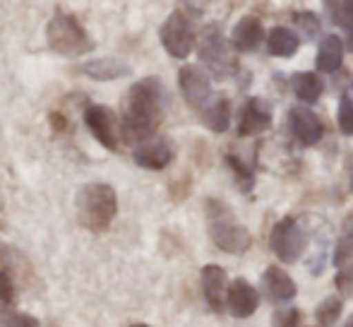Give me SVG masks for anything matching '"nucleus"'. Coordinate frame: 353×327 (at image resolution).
<instances>
[{
	"mask_svg": "<svg viewBox=\"0 0 353 327\" xmlns=\"http://www.w3.org/2000/svg\"><path fill=\"white\" fill-rule=\"evenodd\" d=\"M344 32H346V41H344V48H349V51L353 53V24H349V27H346Z\"/></svg>",
	"mask_w": 353,
	"mask_h": 327,
	"instance_id": "31",
	"label": "nucleus"
},
{
	"mask_svg": "<svg viewBox=\"0 0 353 327\" xmlns=\"http://www.w3.org/2000/svg\"><path fill=\"white\" fill-rule=\"evenodd\" d=\"M341 310H344L341 296H327L315 308V318H317V323H320V327H334L336 320L341 318Z\"/></svg>",
	"mask_w": 353,
	"mask_h": 327,
	"instance_id": "24",
	"label": "nucleus"
},
{
	"mask_svg": "<svg viewBox=\"0 0 353 327\" xmlns=\"http://www.w3.org/2000/svg\"><path fill=\"white\" fill-rule=\"evenodd\" d=\"M336 123H339L341 135L353 137V99L349 94H341L339 108H336Z\"/></svg>",
	"mask_w": 353,
	"mask_h": 327,
	"instance_id": "27",
	"label": "nucleus"
},
{
	"mask_svg": "<svg viewBox=\"0 0 353 327\" xmlns=\"http://www.w3.org/2000/svg\"><path fill=\"white\" fill-rule=\"evenodd\" d=\"M274 123V111L272 103L262 97H250L243 103L241 113H238V135L241 137H255L270 130Z\"/></svg>",
	"mask_w": 353,
	"mask_h": 327,
	"instance_id": "10",
	"label": "nucleus"
},
{
	"mask_svg": "<svg viewBox=\"0 0 353 327\" xmlns=\"http://www.w3.org/2000/svg\"><path fill=\"white\" fill-rule=\"evenodd\" d=\"M77 219L92 234H106L118 215V195L108 183H87L74 195Z\"/></svg>",
	"mask_w": 353,
	"mask_h": 327,
	"instance_id": "2",
	"label": "nucleus"
},
{
	"mask_svg": "<svg viewBox=\"0 0 353 327\" xmlns=\"http://www.w3.org/2000/svg\"><path fill=\"white\" fill-rule=\"evenodd\" d=\"M14 299H17V286H14V279L10 277L8 270L0 267V306H12Z\"/></svg>",
	"mask_w": 353,
	"mask_h": 327,
	"instance_id": "30",
	"label": "nucleus"
},
{
	"mask_svg": "<svg viewBox=\"0 0 353 327\" xmlns=\"http://www.w3.org/2000/svg\"><path fill=\"white\" fill-rule=\"evenodd\" d=\"M305 246H307V234L301 221H296L293 217L279 219L270 234L272 252L276 255V260L286 262V265H293V262L301 260V255L305 252Z\"/></svg>",
	"mask_w": 353,
	"mask_h": 327,
	"instance_id": "7",
	"label": "nucleus"
},
{
	"mask_svg": "<svg viewBox=\"0 0 353 327\" xmlns=\"http://www.w3.org/2000/svg\"><path fill=\"white\" fill-rule=\"evenodd\" d=\"M226 164L231 166V171H233V176H236V183H238V188H241V192H250L252 186H255V171H252L250 164L243 159V157H238L236 152H228Z\"/></svg>",
	"mask_w": 353,
	"mask_h": 327,
	"instance_id": "23",
	"label": "nucleus"
},
{
	"mask_svg": "<svg viewBox=\"0 0 353 327\" xmlns=\"http://www.w3.org/2000/svg\"><path fill=\"white\" fill-rule=\"evenodd\" d=\"M197 56H200V63L205 66V72L210 75V80H231L241 70L236 48L231 46L228 39H223L219 27L205 29L200 43H197Z\"/></svg>",
	"mask_w": 353,
	"mask_h": 327,
	"instance_id": "5",
	"label": "nucleus"
},
{
	"mask_svg": "<svg viewBox=\"0 0 353 327\" xmlns=\"http://www.w3.org/2000/svg\"><path fill=\"white\" fill-rule=\"evenodd\" d=\"M205 219H207V234H210L212 244L219 250L228 252V255H243L250 248L252 236L245 226L238 221L233 210L223 200L210 197L205 202Z\"/></svg>",
	"mask_w": 353,
	"mask_h": 327,
	"instance_id": "3",
	"label": "nucleus"
},
{
	"mask_svg": "<svg viewBox=\"0 0 353 327\" xmlns=\"http://www.w3.org/2000/svg\"><path fill=\"white\" fill-rule=\"evenodd\" d=\"M84 123H87L89 132L94 140L108 152H118V142H121V123L113 108L103 106V103H92L84 108Z\"/></svg>",
	"mask_w": 353,
	"mask_h": 327,
	"instance_id": "8",
	"label": "nucleus"
},
{
	"mask_svg": "<svg viewBox=\"0 0 353 327\" xmlns=\"http://www.w3.org/2000/svg\"><path fill=\"white\" fill-rule=\"evenodd\" d=\"M132 159H135L137 166L147 168V171H161V168H166L168 164L176 159V147L166 137H154V140L135 147Z\"/></svg>",
	"mask_w": 353,
	"mask_h": 327,
	"instance_id": "14",
	"label": "nucleus"
},
{
	"mask_svg": "<svg viewBox=\"0 0 353 327\" xmlns=\"http://www.w3.org/2000/svg\"><path fill=\"white\" fill-rule=\"evenodd\" d=\"M288 128L303 147H315L325 135V126H322L320 116L305 106L288 108Z\"/></svg>",
	"mask_w": 353,
	"mask_h": 327,
	"instance_id": "11",
	"label": "nucleus"
},
{
	"mask_svg": "<svg viewBox=\"0 0 353 327\" xmlns=\"http://www.w3.org/2000/svg\"><path fill=\"white\" fill-rule=\"evenodd\" d=\"M82 75H87L89 80L97 82H113L128 77L132 72L130 63H125L123 58H113V56H103V58H92V61L82 63L79 66Z\"/></svg>",
	"mask_w": 353,
	"mask_h": 327,
	"instance_id": "17",
	"label": "nucleus"
},
{
	"mask_svg": "<svg viewBox=\"0 0 353 327\" xmlns=\"http://www.w3.org/2000/svg\"><path fill=\"white\" fill-rule=\"evenodd\" d=\"M298 294V286L288 272H283L279 265H270L262 272V296L270 304H288Z\"/></svg>",
	"mask_w": 353,
	"mask_h": 327,
	"instance_id": "13",
	"label": "nucleus"
},
{
	"mask_svg": "<svg viewBox=\"0 0 353 327\" xmlns=\"http://www.w3.org/2000/svg\"><path fill=\"white\" fill-rule=\"evenodd\" d=\"M125 111H123L121 137L128 145H144L154 140L157 128L166 113V92L159 77H144L128 89Z\"/></svg>",
	"mask_w": 353,
	"mask_h": 327,
	"instance_id": "1",
	"label": "nucleus"
},
{
	"mask_svg": "<svg viewBox=\"0 0 353 327\" xmlns=\"http://www.w3.org/2000/svg\"><path fill=\"white\" fill-rule=\"evenodd\" d=\"M200 279H202V294H205L207 306H210L214 313H223L226 289H228L226 270L219 265H205L200 272Z\"/></svg>",
	"mask_w": 353,
	"mask_h": 327,
	"instance_id": "15",
	"label": "nucleus"
},
{
	"mask_svg": "<svg viewBox=\"0 0 353 327\" xmlns=\"http://www.w3.org/2000/svg\"><path fill=\"white\" fill-rule=\"evenodd\" d=\"M132 327H149V325H142V323H140V325H132Z\"/></svg>",
	"mask_w": 353,
	"mask_h": 327,
	"instance_id": "34",
	"label": "nucleus"
},
{
	"mask_svg": "<svg viewBox=\"0 0 353 327\" xmlns=\"http://www.w3.org/2000/svg\"><path fill=\"white\" fill-rule=\"evenodd\" d=\"M291 19H293V32L301 37L305 41H312V39H317V34L322 32V22L320 17H317V12H312V10H293L291 12Z\"/></svg>",
	"mask_w": 353,
	"mask_h": 327,
	"instance_id": "22",
	"label": "nucleus"
},
{
	"mask_svg": "<svg viewBox=\"0 0 353 327\" xmlns=\"http://www.w3.org/2000/svg\"><path fill=\"white\" fill-rule=\"evenodd\" d=\"M178 87H181L185 103L190 108H195V111H202L210 103L212 80L200 66H183L178 70Z\"/></svg>",
	"mask_w": 353,
	"mask_h": 327,
	"instance_id": "9",
	"label": "nucleus"
},
{
	"mask_svg": "<svg viewBox=\"0 0 353 327\" xmlns=\"http://www.w3.org/2000/svg\"><path fill=\"white\" fill-rule=\"evenodd\" d=\"M262 39H265L262 19L257 14H243L231 32V46L236 48V53H252L260 48Z\"/></svg>",
	"mask_w": 353,
	"mask_h": 327,
	"instance_id": "16",
	"label": "nucleus"
},
{
	"mask_svg": "<svg viewBox=\"0 0 353 327\" xmlns=\"http://www.w3.org/2000/svg\"><path fill=\"white\" fill-rule=\"evenodd\" d=\"M325 10L334 27L346 29L349 24H353V3H346V0H341V3H325Z\"/></svg>",
	"mask_w": 353,
	"mask_h": 327,
	"instance_id": "26",
	"label": "nucleus"
},
{
	"mask_svg": "<svg viewBox=\"0 0 353 327\" xmlns=\"http://www.w3.org/2000/svg\"><path fill=\"white\" fill-rule=\"evenodd\" d=\"M202 123L212 132H226L231 126V101L226 97H216L202 108Z\"/></svg>",
	"mask_w": 353,
	"mask_h": 327,
	"instance_id": "20",
	"label": "nucleus"
},
{
	"mask_svg": "<svg viewBox=\"0 0 353 327\" xmlns=\"http://www.w3.org/2000/svg\"><path fill=\"white\" fill-rule=\"evenodd\" d=\"M291 89L303 103H315L325 92V82L320 80L317 72H293Z\"/></svg>",
	"mask_w": 353,
	"mask_h": 327,
	"instance_id": "21",
	"label": "nucleus"
},
{
	"mask_svg": "<svg viewBox=\"0 0 353 327\" xmlns=\"http://www.w3.org/2000/svg\"><path fill=\"white\" fill-rule=\"evenodd\" d=\"M344 41H341L336 34H327L325 39L317 46V56H315V70L317 72H336L344 63Z\"/></svg>",
	"mask_w": 353,
	"mask_h": 327,
	"instance_id": "18",
	"label": "nucleus"
},
{
	"mask_svg": "<svg viewBox=\"0 0 353 327\" xmlns=\"http://www.w3.org/2000/svg\"><path fill=\"white\" fill-rule=\"evenodd\" d=\"M301 310L293 308V306H286V308L276 310L274 315H272V327H298L301 325Z\"/></svg>",
	"mask_w": 353,
	"mask_h": 327,
	"instance_id": "29",
	"label": "nucleus"
},
{
	"mask_svg": "<svg viewBox=\"0 0 353 327\" xmlns=\"http://www.w3.org/2000/svg\"><path fill=\"white\" fill-rule=\"evenodd\" d=\"M353 260V217H349L341 229V236L336 241L334 248V265L336 267H346Z\"/></svg>",
	"mask_w": 353,
	"mask_h": 327,
	"instance_id": "25",
	"label": "nucleus"
},
{
	"mask_svg": "<svg viewBox=\"0 0 353 327\" xmlns=\"http://www.w3.org/2000/svg\"><path fill=\"white\" fill-rule=\"evenodd\" d=\"M0 327H41V320L32 313L19 310H0Z\"/></svg>",
	"mask_w": 353,
	"mask_h": 327,
	"instance_id": "28",
	"label": "nucleus"
},
{
	"mask_svg": "<svg viewBox=\"0 0 353 327\" xmlns=\"http://www.w3.org/2000/svg\"><path fill=\"white\" fill-rule=\"evenodd\" d=\"M46 43L53 53L65 58H79L84 53L94 51V39L87 29L79 24V19L70 12L58 10L46 24Z\"/></svg>",
	"mask_w": 353,
	"mask_h": 327,
	"instance_id": "4",
	"label": "nucleus"
},
{
	"mask_svg": "<svg viewBox=\"0 0 353 327\" xmlns=\"http://www.w3.org/2000/svg\"><path fill=\"white\" fill-rule=\"evenodd\" d=\"M344 327H353V315H351L349 320H346V325H344Z\"/></svg>",
	"mask_w": 353,
	"mask_h": 327,
	"instance_id": "32",
	"label": "nucleus"
},
{
	"mask_svg": "<svg viewBox=\"0 0 353 327\" xmlns=\"http://www.w3.org/2000/svg\"><path fill=\"white\" fill-rule=\"evenodd\" d=\"M351 192H353V173H351Z\"/></svg>",
	"mask_w": 353,
	"mask_h": 327,
	"instance_id": "33",
	"label": "nucleus"
},
{
	"mask_svg": "<svg viewBox=\"0 0 353 327\" xmlns=\"http://www.w3.org/2000/svg\"><path fill=\"white\" fill-rule=\"evenodd\" d=\"M301 46V37L288 27H274L267 37V51L274 58H293Z\"/></svg>",
	"mask_w": 353,
	"mask_h": 327,
	"instance_id": "19",
	"label": "nucleus"
},
{
	"mask_svg": "<svg viewBox=\"0 0 353 327\" xmlns=\"http://www.w3.org/2000/svg\"><path fill=\"white\" fill-rule=\"evenodd\" d=\"M257 306H260V294H257V289L245 277H238V279H233L231 284H228L226 308L233 318H238V320L250 318L257 310Z\"/></svg>",
	"mask_w": 353,
	"mask_h": 327,
	"instance_id": "12",
	"label": "nucleus"
},
{
	"mask_svg": "<svg viewBox=\"0 0 353 327\" xmlns=\"http://www.w3.org/2000/svg\"><path fill=\"white\" fill-rule=\"evenodd\" d=\"M159 39L161 46L166 48V53L178 61H185L197 43V27L195 17L185 10H173L166 19H163L161 29H159Z\"/></svg>",
	"mask_w": 353,
	"mask_h": 327,
	"instance_id": "6",
	"label": "nucleus"
}]
</instances>
